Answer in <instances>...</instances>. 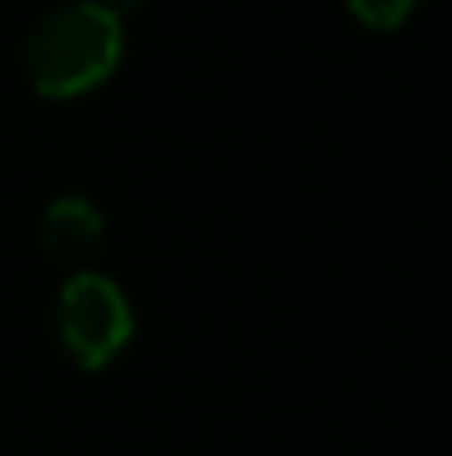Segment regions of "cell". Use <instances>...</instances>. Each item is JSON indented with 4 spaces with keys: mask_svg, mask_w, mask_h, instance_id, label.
Masks as SVG:
<instances>
[{
    "mask_svg": "<svg viewBox=\"0 0 452 456\" xmlns=\"http://www.w3.org/2000/svg\"><path fill=\"white\" fill-rule=\"evenodd\" d=\"M53 328H58L62 350L85 372H98L111 359H120L125 346L134 341V305L111 275L85 266V271H71V280L58 289Z\"/></svg>",
    "mask_w": 452,
    "mask_h": 456,
    "instance_id": "2",
    "label": "cell"
},
{
    "mask_svg": "<svg viewBox=\"0 0 452 456\" xmlns=\"http://www.w3.org/2000/svg\"><path fill=\"white\" fill-rule=\"evenodd\" d=\"M346 9L368 31H395L422 9V0H346Z\"/></svg>",
    "mask_w": 452,
    "mask_h": 456,
    "instance_id": "4",
    "label": "cell"
},
{
    "mask_svg": "<svg viewBox=\"0 0 452 456\" xmlns=\"http://www.w3.org/2000/svg\"><path fill=\"white\" fill-rule=\"evenodd\" d=\"M107 240V217L85 195H58L40 217V244L58 266L85 271Z\"/></svg>",
    "mask_w": 452,
    "mask_h": 456,
    "instance_id": "3",
    "label": "cell"
},
{
    "mask_svg": "<svg viewBox=\"0 0 452 456\" xmlns=\"http://www.w3.org/2000/svg\"><path fill=\"white\" fill-rule=\"evenodd\" d=\"M125 58V18L107 0H71L45 13L27 40V76L40 98L76 102L103 89Z\"/></svg>",
    "mask_w": 452,
    "mask_h": 456,
    "instance_id": "1",
    "label": "cell"
}]
</instances>
